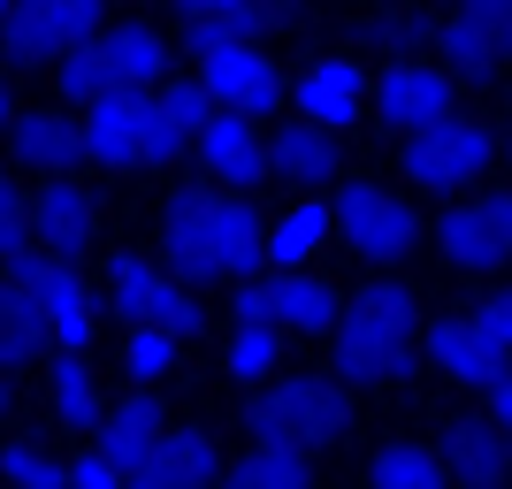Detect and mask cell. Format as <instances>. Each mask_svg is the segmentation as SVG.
Masks as SVG:
<instances>
[{
	"mask_svg": "<svg viewBox=\"0 0 512 489\" xmlns=\"http://www.w3.org/2000/svg\"><path fill=\"white\" fill-rule=\"evenodd\" d=\"M92 222H100V214H92V192L85 184H69L62 169L46 176L39 184V199H31V237H39L46 253H77V245H92Z\"/></svg>",
	"mask_w": 512,
	"mask_h": 489,
	"instance_id": "obj_15",
	"label": "cell"
},
{
	"mask_svg": "<svg viewBox=\"0 0 512 489\" xmlns=\"http://www.w3.org/2000/svg\"><path fill=\"white\" fill-rule=\"evenodd\" d=\"M0 39H8V62L46 69V62H62L69 46L100 39V0H16Z\"/></svg>",
	"mask_w": 512,
	"mask_h": 489,
	"instance_id": "obj_5",
	"label": "cell"
},
{
	"mask_svg": "<svg viewBox=\"0 0 512 489\" xmlns=\"http://www.w3.org/2000/svg\"><path fill=\"white\" fill-rule=\"evenodd\" d=\"M260 23H268V8H260V0L207 8V16H192V54H214V46H245V39H260Z\"/></svg>",
	"mask_w": 512,
	"mask_h": 489,
	"instance_id": "obj_28",
	"label": "cell"
},
{
	"mask_svg": "<svg viewBox=\"0 0 512 489\" xmlns=\"http://www.w3.org/2000/svg\"><path fill=\"white\" fill-rule=\"evenodd\" d=\"M161 69H169L161 39H153L146 23H130V31H115V39L69 46V54H62V92L92 107V100H115V92H146Z\"/></svg>",
	"mask_w": 512,
	"mask_h": 489,
	"instance_id": "obj_3",
	"label": "cell"
},
{
	"mask_svg": "<svg viewBox=\"0 0 512 489\" xmlns=\"http://www.w3.org/2000/svg\"><path fill=\"white\" fill-rule=\"evenodd\" d=\"M276 367V321H237V337H230V375L237 383H260Z\"/></svg>",
	"mask_w": 512,
	"mask_h": 489,
	"instance_id": "obj_31",
	"label": "cell"
},
{
	"mask_svg": "<svg viewBox=\"0 0 512 489\" xmlns=\"http://www.w3.org/2000/svg\"><path fill=\"white\" fill-rule=\"evenodd\" d=\"M54 413H62V428H100V383H92V367L77 360V352H62L54 360Z\"/></svg>",
	"mask_w": 512,
	"mask_h": 489,
	"instance_id": "obj_26",
	"label": "cell"
},
{
	"mask_svg": "<svg viewBox=\"0 0 512 489\" xmlns=\"http://www.w3.org/2000/svg\"><path fill=\"white\" fill-rule=\"evenodd\" d=\"M8 138H16V161H31V169H69L77 153H85V123H69V115H23V123H8Z\"/></svg>",
	"mask_w": 512,
	"mask_h": 489,
	"instance_id": "obj_21",
	"label": "cell"
},
{
	"mask_svg": "<svg viewBox=\"0 0 512 489\" xmlns=\"http://www.w3.org/2000/svg\"><path fill=\"white\" fill-rule=\"evenodd\" d=\"M344 321V298L329 291V283H314V276H291L276 283V329H299V337H314V329H337Z\"/></svg>",
	"mask_w": 512,
	"mask_h": 489,
	"instance_id": "obj_23",
	"label": "cell"
},
{
	"mask_svg": "<svg viewBox=\"0 0 512 489\" xmlns=\"http://www.w3.org/2000/svg\"><path fill=\"white\" fill-rule=\"evenodd\" d=\"M199 161H207L222 184H253V176L268 169V146L253 138V123H237L230 107H222V115L199 130Z\"/></svg>",
	"mask_w": 512,
	"mask_h": 489,
	"instance_id": "obj_20",
	"label": "cell"
},
{
	"mask_svg": "<svg viewBox=\"0 0 512 489\" xmlns=\"http://www.w3.org/2000/svg\"><path fill=\"white\" fill-rule=\"evenodd\" d=\"M161 115H169V123L184 130V138H199V130H207L214 115H222V100H214L207 85H169V92H161Z\"/></svg>",
	"mask_w": 512,
	"mask_h": 489,
	"instance_id": "obj_33",
	"label": "cell"
},
{
	"mask_svg": "<svg viewBox=\"0 0 512 489\" xmlns=\"http://www.w3.org/2000/svg\"><path fill=\"white\" fill-rule=\"evenodd\" d=\"M329 222H337V214H321V207H291L276 222V230H268V260H283V268H299L306 253H321V237H329Z\"/></svg>",
	"mask_w": 512,
	"mask_h": 489,
	"instance_id": "obj_29",
	"label": "cell"
},
{
	"mask_svg": "<svg viewBox=\"0 0 512 489\" xmlns=\"http://www.w3.org/2000/svg\"><path fill=\"white\" fill-rule=\"evenodd\" d=\"M0 413H8V383H0Z\"/></svg>",
	"mask_w": 512,
	"mask_h": 489,
	"instance_id": "obj_44",
	"label": "cell"
},
{
	"mask_svg": "<svg viewBox=\"0 0 512 489\" xmlns=\"http://www.w3.org/2000/svg\"><path fill=\"white\" fill-rule=\"evenodd\" d=\"M169 360H176V337H169V329H138V337L123 344V367L138 375V383H153V375H169Z\"/></svg>",
	"mask_w": 512,
	"mask_h": 489,
	"instance_id": "obj_34",
	"label": "cell"
},
{
	"mask_svg": "<svg viewBox=\"0 0 512 489\" xmlns=\"http://www.w3.org/2000/svg\"><path fill=\"white\" fill-rule=\"evenodd\" d=\"M31 253V207L16 199V184L0 176V260H23Z\"/></svg>",
	"mask_w": 512,
	"mask_h": 489,
	"instance_id": "obj_35",
	"label": "cell"
},
{
	"mask_svg": "<svg viewBox=\"0 0 512 489\" xmlns=\"http://www.w3.org/2000/svg\"><path fill=\"white\" fill-rule=\"evenodd\" d=\"M69 489H130V467H115L107 451H92V459L69 467Z\"/></svg>",
	"mask_w": 512,
	"mask_h": 489,
	"instance_id": "obj_36",
	"label": "cell"
},
{
	"mask_svg": "<svg viewBox=\"0 0 512 489\" xmlns=\"http://www.w3.org/2000/svg\"><path fill=\"white\" fill-rule=\"evenodd\" d=\"M8 8H16V0H0V23H8Z\"/></svg>",
	"mask_w": 512,
	"mask_h": 489,
	"instance_id": "obj_43",
	"label": "cell"
},
{
	"mask_svg": "<svg viewBox=\"0 0 512 489\" xmlns=\"http://www.w3.org/2000/svg\"><path fill=\"white\" fill-rule=\"evenodd\" d=\"M421 39H436V23H421V16H390L383 23V46H421Z\"/></svg>",
	"mask_w": 512,
	"mask_h": 489,
	"instance_id": "obj_38",
	"label": "cell"
},
{
	"mask_svg": "<svg viewBox=\"0 0 512 489\" xmlns=\"http://www.w3.org/2000/svg\"><path fill=\"white\" fill-rule=\"evenodd\" d=\"M497 153L490 123H467V115H436V123H421L406 138V176L413 184H428V192H459V184H474L482 176V161Z\"/></svg>",
	"mask_w": 512,
	"mask_h": 489,
	"instance_id": "obj_6",
	"label": "cell"
},
{
	"mask_svg": "<svg viewBox=\"0 0 512 489\" xmlns=\"http://www.w3.org/2000/svg\"><path fill=\"white\" fill-rule=\"evenodd\" d=\"M375 107H383V123L421 130V123H436V115H451V85L436 77V69H421V62H398V69H383Z\"/></svg>",
	"mask_w": 512,
	"mask_h": 489,
	"instance_id": "obj_16",
	"label": "cell"
},
{
	"mask_svg": "<svg viewBox=\"0 0 512 489\" xmlns=\"http://www.w3.org/2000/svg\"><path fill=\"white\" fill-rule=\"evenodd\" d=\"M0 123H8V85H0Z\"/></svg>",
	"mask_w": 512,
	"mask_h": 489,
	"instance_id": "obj_42",
	"label": "cell"
},
{
	"mask_svg": "<svg viewBox=\"0 0 512 489\" xmlns=\"http://www.w3.org/2000/svg\"><path fill=\"white\" fill-rule=\"evenodd\" d=\"M337 367L344 383H398L413 367V291L375 283L337 321Z\"/></svg>",
	"mask_w": 512,
	"mask_h": 489,
	"instance_id": "obj_2",
	"label": "cell"
},
{
	"mask_svg": "<svg viewBox=\"0 0 512 489\" xmlns=\"http://www.w3.org/2000/svg\"><path fill=\"white\" fill-rule=\"evenodd\" d=\"M207 8H237V0H184V16H207Z\"/></svg>",
	"mask_w": 512,
	"mask_h": 489,
	"instance_id": "obj_41",
	"label": "cell"
},
{
	"mask_svg": "<svg viewBox=\"0 0 512 489\" xmlns=\"http://www.w3.org/2000/svg\"><path fill=\"white\" fill-rule=\"evenodd\" d=\"M444 467L459 474L467 489H497V482H505V467H512V436L497 421H451Z\"/></svg>",
	"mask_w": 512,
	"mask_h": 489,
	"instance_id": "obj_17",
	"label": "cell"
},
{
	"mask_svg": "<svg viewBox=\"0 0 512 489\" xmlns=\"http://www.w3.org/2000/svg\"><path fill=\"white\" fill-rule=\"evenodd\" d=\"M505 352H512V344L497 337V329H490L482 314H467V321H444V329L428 337V360L444 367L451 383H474V390H490L497 375H505Z\"/></svg>",
	"mask_w": 512,
	"mask_h": 489,
	"instance_id": "obj_13",
	"label": "cell"
},
{
	"mask_svg": "<svg viewBox=\"0 0 512 489\" xmlns=\"http://www.w3.org/2000/svg\"><path fill=\"white\" fill-rule=\"evenodd\" d=\"M299 115L306 123H352V115H360V69L352 62H321L314 77H306L299 85Z\"/></svg>",
	"mask_w": 512,
	"mask_h": 489,
	"instance_id": "obj_24",
	"label": "cell"
},
{
	"mask_svg": "<svg viewBox=\"0 0 512 489\" xmlns=\"http://www.w3.org/2000/svg\"><path fill=\"white\" fill-rule=\"evenodd\" d=\"M0 474H8V489H69V467H54L39 444H8Z\"/></svg>",
	"mask_w": 512,
	"mask_h": 489,
	"instance_id": "obj_32",
	"label": "cell"
},
{
	"mask_svg": "<svg viewBox=\"0 0 512 489\" xmlns=\"http://www.w3.org/2000/svg\"><path fill=\"white\" fill-rule=\"evenodd\" d=\"M329 214H337L344 245H352V253H367V260H398V253H413V214L398 207L390 192H375V184H344Z\"/></svg>",
	"mask_w": 512,
	"mask_h": 489,
	"instance_id": "obj_10",
	"label": "cell"
},
{
	"mask_svg": "<svg viewBox=\"0 0 512 489\" xmlns=\"http://www.w3.org/2000/svg\"><path fill=\"white\" fill-rule=\"evenodd\" d=\"M482 321H490L497 337H505V344H512V291H497V298H490V306H482Z\"/></svg>",
	"mask_w": 512,
	"mask_h": 489,
	"instance_id": "obj_40",
	"label": "cell"
},
{
	"mask_svg": "<svg viewBox=\"0 0 512 489\" xmlns=\"http://www.w3.org/2000/svg\"><path fill=\"white\" fill-rule=\"evenodd\" d=\"M375 489H444V459L421 444H390L375 459Z\"/></svg>",
	"mask_w": 512,
	"mask_h": 489,
	"instance_id": "obj_30",
	"label": "cell"
},
{
	"mask_svg": "<svg viewBox=\"0 0 512 489\" xmlns=\"http://www.w3.org/2000/svg\"><path fill=\"white\" fill-rule=\"evenodd\" d=\"M222 489H314V474H306V444L253 436V451L237 459V474H230Z\"/></svg>",
	"mask_w": 512,
	"mask_h": 489,
	"instance_id": "obj_22",
	"label": "cell"
},
{
	"mask_svg": "<svg viewBox=\"0 0 512 489\" xmlns=\"http://www.w3.org/2000/svg\"><path fill=\"white\" fill-rule=\"evenodd\" d=\"M199 62H207V69H199V85L230 107V115H268V107L283 100V77L260 62L253 39H245V46H214V54H199Z\"/></svg>",
	"mask_w": 512,
	"mask_h": 489,
	"instance_id": "obj_12",
	"label": "cell"
},
{
	"mask_svg": "<svg viewBox=\"0 0 512 489\" xmlns=\"http://www.w3.org/2000/svg\"><path fill=\"white\" fill-rule=\"evenodd\" d=\"M268 161L299 184V176H329V169H337V146H329V130H321V123H291L276 146H268Z\"/></svg>",
	"mask_w": 512,
	"mask_h": 489,
	"instance_id": "obj_27",
	"label": "cell"
},
{
	"mask_svg": "<svg viewBox=\"0 0 512 489\" xmlns=\"http://www.w3.org/2000/svg\"><path fill=\"white\" fill-rule=\"evenodd\" d=\"M490 421L512 436V375H497V383H490Z\"/></svg>",
	"mask_w": 512,
	"mask_h": 489,
	"instance_id": "obj_39",
	"label": "cell"
},
{
	"mask_svg": "<svg viewBox=\"0 0 512 489\" xmlns=\"http://www.w3.org/2000/svg\"><path fill=\"white\" fill-rule=\"evenodd\" d=\"M253 436H283V444H329L344 428V390L321 383V375H291V383L260 390L253 398Z\"/></svg>",
	"mask_w": 512,
	"mask_h": 489,
	"instance_id": "obj_8",
	"label": "cell"
},
{
	"mask_svg": "<svg viewBox=\"0 0 512 489\" xmlns=\"http://www.w3.org/2000/svg\"><path fill=\"white\" fill-rule=\"evenodd\" d=\"M436 245H444L451 268L490 276L497 260H512V192H490V199H474V207H451L444 222H436Z\"/></svg>",
	"mask_w": 512,
	"mask_h": 489,
	"instance_id": "obj_9",
	"label": "cell"
},
{
	"mask_svg": "<svg viewBox=\"0 0 512 489\" xmlns=\"http://www.w3.org/2000/svg\"><path fill=\"white\" fill-rule=\"evenodd\" d=\"M85 153L100 169H138V161H176L184 153V130L161 115V100L146 92H115V100H92L85 123Z\"/></svg>",
	"mask_w": 512,
	"mask_h": 489,
	"instance_id": "obj_4",
	"label": "cell"
},
{
	"mask_svg": "<svg viewBox=\"0 0 512 489\" xmlns=\"http://www.w3.org/2000/svg\"><path fill=\"white\" fill-rule=\"evenodd\" d=\"M92 436H100V451L115 459V467H130V474H138V467L153 459V451H161L169 421H161V405H153V398H123V405H115V413H107L100 428H92Z\"/></svg>",
	"mask_w": 512,
	"mask_h": 489,
	"instance_id": "obj_19",
	"label": "cell"
},
{
	"mask_svg": "<svg viewBox=\"0 0 512 489\" xmlns=\"http://www.w3.org/2000/svg\"><path fill=\"white\" fill-rule=\"evenodd\" d=\"M130 489H214V444L199 436V428L161 436V451L130 474Z\"/></svg>",
	"mask_w": 512,
	"mask_h": 489,
	"instance_id": "obj_18",
	"label": "cell"
},
{
	"mask_svg": "<svg viewBox=\"0 0 512 489\" xmlns=\"http://www.w3.org/2000/svg\"><path fill=\"white\" fill-rule=\"evenodd\" d=\"M436 54L451 62V77H497V69H505V54H512V31L459 0V16L436 23Z\"/></svg>",
	"mask_w": 512,
	"mask_h": 489,
	"instance_id": "obj_14",
	"label": "cell"
},
{
	"mask_svg": "<svg viewBox=\"0 0 512 489\" xmlns=\"http://www.w3.org/2000/svg\"><path fill=\"white\" fill-rule=\"evenodd\" d=\"M237 321H276V283H245L237 291Z\"/></svg>",
	"mask_w": 512,
	"mask_h": 489,
	"instance_id": "obj_37",
	"label": "cell"
},
{
	"mask_svg": "<svg viewBox=\"0 0 512 489\" xmlns=\"http://www.w3.org/2000/svg\"><path fill=\"white\" fill-rule=\"evenodd\" d=\"M46 344V321L39 306L16 291V276H0V367H23L31 352Z\"/></svg>",
	"mask_w": 512,
	"mask_h": 489,
	"instance_id": "obj_25",
	"label": "cell"
},
{
	"mask_svg": "<svg viewBox=\"0 0 512 489\" xmlns=\"http://www.w3.org/2000/svg\"><path fill=\"white\" fill-rule=\"evenodd\" d=\"M107 291H115V306H123L138 329H169V337H192V329H199V306H192V298L176 291L169 276L138 268V260H115V268H107Z\"/></svg>",
	"mask_w": 512,
	"mask_h": 489,
	"instance_id": "obj_11",
	"label": "cell"
},
{
	"mask_svg": "<svg viewBox=\"0 0 512 489\" xmlns=\"http://www.w3.org/2000/svg\"><path fill=\"white\" fill-rule=\"evenodd\" d=\"M8 276L39 306L46 337L62 344V352H85L92 344V298H85V283H77V268H69L62 253H23V260H8Z\"/></svg>",
	"mask_w": 512,
	"mask_h": 489,
	"instance_id": "obj_7",
	"label": "cell"
},
{
	"mask_svg": "<svg viewBox=\"0 0 512 489\" xmlns=\"http://www.w3.org/2000/svg\"><path fill=\"white\" fill-rule=\"evenodd\" d=\"M161 253L184 283H230L268 253V230L230 192H176L161 214Z\"/></svg>",
	"mask_w": 512,
	"mask_h": 489,
	"instance_id": "obj_1",
	"label": "cell"
}]
</instances>
